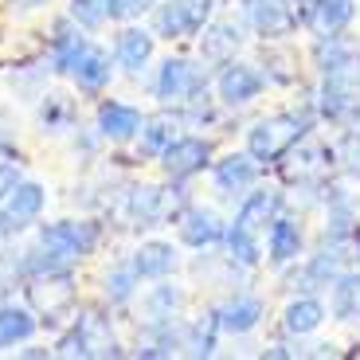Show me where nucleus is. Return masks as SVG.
<instances>
[{"label": "nucleus", "mask_w": 360, "mask_h": 360, "mask_svg": "<svg viewBox=\"0 0 360 360\" xmlns=\"http://www.w3.org/2000/svg\"><path fill=\"white\" fill-rule=\"evenodd\" d=\"M302 4L306 0H243V16L255 27V36H262L266 44H282V39L297 36Z\"/></svg>", "instance_id": "10"}, {"label": "nucleus", "mask_w": 360, "mask_h": 360, "mask_svg": "<svg viewBox=\"0 0 360 360\" xmlns=\"http://www.w3.org/2000/svg\"><path fill=\"white\" fill-rule=\"evenodd\" d=\"M16 180H20V165L16 161H0V200H4V192H8Z\"/></svg>", "instance_id": "41"}, {"label": "nucleus", "mask_w": 360, "mask_h": 360, "mask_svg": "<svg viewBox=\"0 0 360 360\" xmlns=\"http://www.w3.org/2000/svg\"><path fill=\"white\" fill-rule=\"evenodd\" d=\"M90 47V32H82L79 24H75L71 16H59L51 24V32H47V44H44V63L51 75H59V79H71L75 63L82 59V51Z\"/></svg>", "instance_id": "12"}, {"label": "nucleus", "mask_w": 360, "mask_h": 360, "mask_svg": "<svg viewBox=\"0 0 360 360\" xmlns=\"http://www.w3.org/2000/svg\"><path fill=\"white\" fill-rule=\"evenodd\" d=\"M309 59H314L317 75H329V71H337V67L356 63V47L345 39V32H337V36H314Z\"/></svg>", "instance_id": "33"}, {"label": "nucleus", "mask_w": 360, "mask_h": 360, "mask_svg": "<svg viewBox=\"0 0 360 360\" xmlns=\"http://www.w3.org/2000/svg\"><path fill=\"white\" fill-rule=\"evenodd\" d=\"M27 270H24V251H12V243L0 247V302L24 290Z\"/></svg>", "instance_id": "36"}, {"label": "nucleus", "mask_w": 360, "mask_h": 360, "mask_svg": "<svg viewBox=\"0 0 360 360\" xmlns=\"http://www.w3.org/2000/svg\"><path fill=\"white\" fill-rule=\"evenodd\" d=\"M16 157H20L16 137H12L8 129H0V161H16Z\"/></svg>", "instance_id": "43"}, {"label": "nucleus", "mask_w": 360, "mask_h": 360, "mask_svg": "<svg viewBox=\"0 0 360 360\" xmlns=\"http://www.w3.org/2000/svg\"><path fill=\"white\" fill-rule=\"evenodd\" d=\"M259 172H262V165L255 161L247 149L243 153H224V157L212 161V184H216V192H224V196L243 200L247 192L259 184Z\"/></svg>", "instance_id": "17"}, {"label": "nucleus", "mask_w": 360, "mask_h": 360, "mask_svg": "<svg viewBox=\"0 0 360 360\" xmlns=\"http://www.w3.org/2000/svg\"><path fill=\"white\" fill-rule=\"evenodd\" d=\"M333 165L349 180H360V126L345 129V134L333 141Z\"/></svg>", "instance_id": "39"}, {"label": "nucleus", "mask_w": 360, "mask_h": 360, "mask_svg": "<svg viewBox=\"0 0 360 360\" xmlns=\"http://www.w3.org/2000/svg\"><path fill=\"white\" fill-rule=\"evenodd\" d=\"M314 126H317L314 102H309V110H278V114H266L247 129V153L259 165H278L297 141H306L314 134Z\"/></svg>", "instance_id": "3"}, {"label": "nucleus", "mask_w": 360, "mask_h": 360, "mask_svg": "<svg viewBox=\"0 0 360 360\" xmlns=\"http://www.w3.org/2000/svg\"><path fill=\"white\" fill-rule=\"evenodd\" d=\"M262 317H266V306H262V297H255V294H231L227 302H219V306H216L219 329L231 333V337L255 333V329L262 325Z\"/></svg>", "instance_id": "27"}, {"label": "nucleus", "mask_w": 360, "mask_h": 360, "mask_svg": "<svg viewBox=\"0 0 360 360\" xmlns=\"http://www.w3.org/2000/svg\"><path fill=\"white\" fill-rule=\"evenodd\" d=\"M110 55H114L117 71H126V75H134V79H141V75L149 71V63H153V55H157L153 27H141L137 20H134V24H122L114 32Z\"/></svg>", "instance_id": "13"}, {"label": "nucleus", "mask_w": 360, "mask_h": 360, "mask_svg": "<svg viewBox=\"0 0 360 360\" xmlns=\"http://www.w3.org/2000/svg\"><path fill=\"white\" fill-rule=\"evenodd\" d=\"M266 86H270V82H266V75H262V67L243 63V59H231V63H224L216 71V98H219V106H224V110L251 106Z\"/></svg>", "instance_id": "11"}, {"label": "nucleus", "mask_w": 360, "mask_h": 360, "mask_svg": "<svg viewBox=\"0 0 360 360\" xmlns=\"http://www.w3.org/2000/svg\"><path fill=\"white\" fill-rule=\"evenodd\" d=\"M212 161H216V145H212V137H204V134H176L169 141V149L157 157L161 176L169 180V184H188L192 176H200L204 169H212Z\"/></svg>", "instance_id": "9"}, {"label": "nucleus", "mask_w": 360, "mask_h": 360, "mask_svg": "<svg viewBox=\"0 0 360 360\" xmlns=\"http://www.w3.org/2000/svg\"><path fill=\"white\" fill-rule=\"evenodd\" d=\"M196 39H200V59L207 67H224L243 47V24H235V20H212Z\"/></svg>", "instance_id": "25"}, {"label": "nucleus", "mask_w": 360, "mask_h": 360, "mask_svg": "<svg viewBox=\"0 0 360 360\" xmlns=\"http://www.w3.org/2000/svg\"><path fill=\"white\" fill-rule=\"evenodd\" d=\"M278 165L286 169L290 180H297V184H321L325 172H329V165H333V145L317 141V137L309 134L306 141H297Z\"/></svg>", "instance_id": "18"}, {"label": "nucleus", "mask_w": 360, "mask_h": 360, "mask_svg": "<svg viewBox=\"0 0 360 360\" xmlns=\"http://www.w3.org/2000/svg\"><path fill=\"white\" fill-rule=\"evenodd\" d=\"M102 239H106V224L94 216H63L44 224L39 219L32 227V243L24 247V270L32 274H51V270H75L86 262L90 255H98Z\"/></svg>", "instance_id": "1"}, {"label": "nucleus", "mask_w": 360, "mask_h": 360, "mask_svg": "<svg viewBox=\"0 0 360 360\" xmlns=\"http://www.w3.org/2000/svg\"><path fill=\"white\" fill-rule=\"evenodd\" d=\"M262 67H266V82H274V86H294L297 82V55H290L286 47H270L266 55H262Z\"/></svg>", "instance_id": "38"}, {"label": "nucleus", "mask_w": 360, "mask_h": 360, "mask_svg": "<svg viewBox=\"0 0 360 360\" xmlns=\"http://www.w3.org/2000/svg\"><path fill=\"white\" fill-rule=\"evenodd\" d=\"M67 16L82 32H102L110 24V0H67Z\"/></svg>", "instance_id": "37"}, {"label": "nucleus", "mask_w": 360, "mask_h": 360, "mask_svg": "<svg viewBox=\"0 0 360 360\" xmlns=\"http://www.w3.org/2000/svg\"><path fill=\"white\" fill-rule=\"evenodd\" d=\"M352 20H356V0H306L302 4V27H309L314 36L349 32Z\"/></svg>", "instance_id": "23"}, {"label": "nucleus", "mask_w": 360, "mask_h": 360, "mask_svg": "<svg viewBox=\"0 0 360 360\" xmlns=\"http://www.w3.org/2000/svg\"><path fill=\"white\" fill-rule=\"evenodd\" d=\"M188 309V294L172 278H157L137 294V325H157V321H180Z\"/></svg>", "instance_id": "16"}, {"label": "nucleus", "mask_w": 360, "mask_h": 360, "mask_svg": "<svg viewBox=\"0 0 360 360\" xmlns=\"http://www.w3.org/2000/svg\"><path fill=\"white\" fill-rule=\"evenodd\" d=\"M219 337H224V329H219V321H216V309H207L204 317L184 321V352H188V356H216Z\"/></svg>", "instance_id": "34"}, {"label": "nucleus", "mask_w": 360, "mask_h": 360, "mask_svg": "<svg viewBox=\"0 0 360 360\" xmlns=\"http://www.w3.org/2000/svg\"><path fill=\"white\" fill-rule=\"evenodd\" d=\"M262 251H266L270 266H278V270L282 266H294V262L302 259V251H306V231H302V219L278 212V216L270 219V227H266V243H262Z\"/></svg>", "instance_id": "20"}, {"label": "nucleus", "mask_w": 360, "mask_h": 360, "mask_svg": "<svg viewBox=\"0 0 360 360\" xmlns=\"http://www.w3.org/2000/svg\"><path fill=\"white\" fill-rule=\"evenodd\" d=\"M356 4H360V0H356Z\"/></svg>", "instance_id": "47"}, {"label": "nucleus", "mask_w": 360, "mask_h": 360, "mask_svg": "<svg viewBox=\"0 0 360 360\" xmlns=\"http://www.w3.org/2000/svg\"><path fill=\"white\" fill-rule=\"evenodd\" d=\"M180 129H184V122H180V114L172 106L157 110V114H145L141 134H137V141H134L137 145V161H157Z\"/></svg>", "instance_id": "24"}, {"label": "nucleus", "mask_w": 360, "mask_h": 360, "mask_svg": "<svg viewBox=\"0 0 360 360\" xmlns=\"http://www.w3.org/2000/svg\"><path fill=\"white\" fill-rule=\"evenodd\" d=\"M16 356H27V360H47V356H55V349H47V345H20L16 349Z\"/></svg>", "instance_id": "44"}, {"label": "nucleus", "mask_w": 360, "mask_h": 360, "mask_svg": "<svg viewBox=\"0 0 360 360\" xmlns=\"http://www.w3.org/2000/svg\"><path fill=\"white\" fill-rule=\"evenodd\" d=\"M98 294L110 309H129L137 306V294H141V278H137V270L129 259H117L102 270L98 278Z\"/></svg>", "instance_id": "28"}, {"label": "nucleus", "mask_w": 360, "mask_h": 360, "mask_svg": "<svg viewBox=\"0 0 360 360\" xmlns=\"http://www.w3.org/2000/svg\"><path fill=\"white\" fill-rule=\"evenodd\" d=\"M114 309L102 302V306H82L71 314V321L55 333V356L67 360H110V356H126V345L117 337L114 325Z\"/></svg>", "instance_id": "2"}, {"label": "nucleus", "mask_w": 360, "mask_h": 360, "mask_svg": "<svg viewBox=\"0 0 360 360\" xmlns=\"http://www.w3.org/2000/svg\"><path fill=\"white\" fill-rule=\"evenodd\" d=\"M212 75H207L204 59H188V55H165L161 63L153 67L149 90L161 106H184L188 98L204 94Z\"/></svg>", "instance_id": "6"}, {"label": "nucleus", "mask_w": 360, "mask_h": 360, "mask_svg": "<svg viewBox=\"0 0 360 360\" xmlns=\"http://www.w3.org/2000/svg\"><path fill=\"white\" fill-rule=\"evenodd\" d=\"M141 106L126 98H98V106H94V129L106 145H134L141 134Z\"/></svg>", "instance_id": "14"}, {"label": "nucleus", "mask_w": 360, "mask_h": 360, "mask_svg": "<svg viewBox=\"0 0 360 360\" xmlns=\"http://www.w3.org/2000/svg\"><path fill=\"white\" fill-rule=\"evenodd\" d=\"M149 16H153L149 27H153L157 39L180 44V39L200 36L216 20V0H157V8Z\"/></svg>", "instance_id": "7"}, {"label": "nucleus", "mask_w": 360, "mask_h": 360, "mask_svg": "<svg viewBox=\"0 0 360 360\" xmlns=\"http://www.w3.org/2000/svg\"><path fill=\"white\" fill-rule=\"evenodd\" d=\"M51 0H8V12L12 16H32V12H39V8H47Z\"/></svg>", "instance_id": "42"}, {"label": "nucleus", "mask_w": 360, "mask_h": 360, "mask_svg": "<svg viewBox=\"0 0 360 360\" xmlns=\"http://www.w3.org/2000/svg\"><path fill=\"white\" fill-rule=\"evenodd\" d=\"M356 63H360V47H356Z\"/></svg>", "instance_id": "46"}, {"label": "nucleus", "mask_w": 360, "mask_h": 360, "mask_svg": "<svg viewBox=\"0 0 360 360\" xmlns=\"http://www.w3.org/2000/svg\"><path fill=\"white\" fill-rule=\"evenodd\" d=\"M352 126H360V106H356V114H352Z\"/></svg>", "instance_id": "45"}, {"label": "nucleus", "mask_w": 360, "mask_h": 360, "mask_svg": "<svg viewBox=\"0 0 360 360\" xmlns=\"http://www.w3.org/2000/svg\"><path fill=\"white\" fill-rule=\"evenodd\" d=\"M329 317H337V321H360V266L341 270L329 282Z\"/></svg>", "instance_id": "32"}, {"label": "nucleus", "mask_w": 360, "mask_h": 360, "mask_svg": "<svg viewBox=\"0 0 360 360\" xmlns=\"http://www.w3.org/2000/svg\"><path fill=\"white\" fill-rule=\"evenodd\" d=\"M356 106H360V63H349V67H337V71L321 75V86L314 94V110L321 122L352 126Z\"/></svg>", "instance_id": "8"}, {"label": "nucleus", "mask_w": 360, "mask_h": 360, "mask_svg": "<svg viewBox=\"0 0 360 360\" xmlns=\"http://www.w3.org/2000/svg\"><path fill=\"white\" fill-rule=\"evenodd\" d=\"M157 8V0H110V24H134V20L149 16Z\"/></svg>", "instance_id": "40"}, {"label": "nucleus", "mask_w": 360, "mask_h": 360, "mask_svg": "<svg viewBox=\"0 0 360 360\" xmlns=\"http://www.w3.org/2000/svg\"><path fill=\"white\" fill-rule=\"evenodd\" d=\"M114 75H117L114 55L102 51L98 44H90L86 51H82V59L75 63L71 82H75V90H79L82 98H102V94L110 90V82H114Z\"/></svg>", "instance_id": "21"}, {"label": "nucleus", "mask_w": 360, "mask_h": 360, "mask_svg": "<svg viewBox=\"0 0 360 360\" xmlns=\"http://www.w3.org/2000/svg\"><path fill=\"white\" fill-rule=\"evenodd\" d=\"M184 352V317L180 321H157V325H137L134 356H176Z\"/></svg>", "instance_id": "29"}, {"label": "nucleus", "mask_w": 360, "mask_h": 360, "mask_svg": "<svg viewBox=\"0 0 360 360\" xmlns=\"http://www.w3.org/2000/svg\"><path fill=\"white\" fill-rule=\"evenodd\" d=\"M172 192H176V184H149V180H134V184H126V192L117 196V212H122V219H126L134 231H153V227H165L176 219V212L184 204H176L172 200Z\"/></svg>", "instance_id": "5"}, {"label": "nucleus", "mask_w": 360, "mask_h": 360, "mask_svg": "<svg viewBox=\"0 0 360 360\" xmlns=\"http://www.w3.org/2000/svg\"><path fill=\"white\" fill-rule=\"evenodd\" d=\"M325 317H329V306H325L321 297L297 294V297H290L286 309H282V333L294 337V341H302V337H314L317 329L325 325Z\"/></svg>", "instance_id": "31"}, {"label": "nucleus", "mask_w": 360, "mask_h": 360, "mask_svg": "<svg viewBox=\"0 0 360 360\" xmlns=\"http://www.w3.org/2000/svg\"><path fill=\"white\" fill-rule=\"evenodd\" d=\"M282 192L278 188H266V184H255L251 192H247L243 200H239V212H235V219L231 224H239V227H247V231H259V235H266V227H270V219L282 212Z\"/></svg>", "instance_id": "30"}, {"label": "nucleus", "mask_w": 360, "mask_h": 360, "mask_svg": "<svg viewBox=\"0 0 360 360\" xmlns=\"http://www.w3.org/2000/svg\"><path fill=\"white\" fill-rule=\"evenodd\" d=\"M172 224H176L180 247H188V251H212V247L224 243L227 235V224L204 204H184Z\"/></svg>", "instance_id": "15"}, {"label": "nucleus", "mask_w": 360, "mask_h": 360, "mask_svg": "<svg viewBox=\"0 0 360 360\" xmlns=\"http://www.w3.org/2000/svg\"><path fill=\"white\" fill-rule=\"evenodd\" d=\"M39 333V317L27 302L4 297L0 302V352H16L20 345H27Z\"/></svg>", "instance_id": "26"}, {"label": "nucleus", "mask_w": 360, "mask_h": 360, "mask_svg": "<svg viewBox=\"0 0 360 360\" xmlns=\"http://www.w3.org/2000/svg\"><path fill=\"white\" fill-rule=\"evenodd\" d=\"M137 278L141 282H157V278H172L180 270V247L169 239H141V243L129 251Z\"/></svg>", "instance_id": "22"}, {"label": "nucleus", "mask_w": 360, "mask_h": 360, "mask_svg": "<svg viewBox=\"0 0 360 360\" xmlns=\"http://www.w3.org/2000/svg\"><path fill=\"white\" fill-rule=\"evenodd\" d=\"M224 247H227V259H231L235 266H247V270L259 266V262L266 259V251H262V235L247 231V227H239V224H227Z\"/></svg>", "instance_id": "35"}, {"label": "nucleus", "mask_w": 360, "mask_h": 360, "mask_svg": "<svg viewBox=\"0 0 360 360\" xmlns=\"http://www.w3.org/2000/svg\"><path fill=\"white\" fill-rule=\"evenodd\" d=\"M82 122L79 98L63 94V90H44L36 98V126L44 137H71Z\"/></svg>", "instance_id": "19"}, {"label": "nucleus", "mask_w": 360, "mask_h": 360, "mask_svg": "<svg viewBox=\"0 0 360 360\" xmlns=\"http://www.w3.org/2000/svg\"><path fill=\"white\" fill-rule=\"evenodd\" d=\"M24 302L36 309L39 325L47 329H63L71 314L79 309V278L75 270H51V274H32L24 282Z\"/></svg>", "instance_id": "4"}]
</instances>
